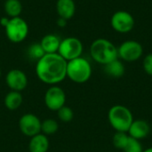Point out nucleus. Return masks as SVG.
<instances>
[{"instance_id":"1","label":"nucleus","mask_w":152,"mask_h":152,"mask_svg":"<svg viewBox=\"0 0 152 152\" xmlns=\"http://www.w3.org/2000/svg\"><path fill=\"white\" fill-rule=\"evenodd\" d=\"M67 63L58 53H45L37 61L36 74L41 82L56 86L67 77Z\"/></svg>"},{"instance_id":"2","label":"nucleus","mask_w":152,"mask_h":152,"mask_svg":"<svg viewBox=\"0 0 152 152\" xmlns=\"http://www.w3.org/2000/svg\"><path fill=\"white\" fill-rule=\"evenodd\" d=\"M90 54L94 61L103 66L118 58V47L106 38L95 39L91 44Z\"/></svg>"},{"instance_id":"3","label":"nucleus","mask_w":152,"mask_h":152,"mask_svg":"<svg viewBox=\"0 0 152 152\" xmlns=\"http://www.w3.org/2000/svg\"><path fill=\"white\" fill-rule=\"evenodd\" d=\"M92 76V66L90 62L81 57L69 61L67 63V77L77 84L87 82Z\"/></svg>"},{"instance_id":"4","label":"nucleus","mask_w":152,"mask_h":152,"mask_svg":"<svg viewBox=\"0 0 152 152\" xmlns=\"http://www.w3.org/2000/svg\"><path fill=\"white\" fill-rule=\"evenodd\" d=\"M108 119L110 126L117 132L127 133L130 126L134 121L131 110L123 105H115L108 112Z\"/></svg>"},{"instance_id":"5","label":"nucleus","mask_w":152,"mask_h":152,"mask_svg":"<svg viewBox=\"0 0 152 152\" xmlns=\"http://www.w3.org/2000/svg\"><path fill=\"white\" fill-rule=\"evenodd\" d=\"M5 35L9 41L14 44L23 42L28 35V25L21 17L10 18L4 27Z\"/></svg>"},{"instance_id":"6","label":"nucleus","mask_w":152,"mask_h":152,"mask_svg":"<svg viewBox=\"0 0 152 152\" xmlns=\"http://www.w3.org/2000/svg\"><path fill=\"white\" fill-rule=\"evenodd\" d=\"M83 44L80 39L75 37H69L61 39L58 53L67 61L81 57L83 53Z\"/></svg>"},{"instance_id":"7","label":"nucleus","mask_w":152,"mask_h":152,"mask_svg":"<svg viewBox=\"0 0 152 152\" xmlns=\"http://www.w3.org/2000/svg\"><path fill=\"white\" fill-rule=\"evenodd\" d=\"M142 45L136 40L124 41L118 47V58L127 62L136 61L142 56Z\"/></svg>"},{"instance_id":"8","label":"nucleus","mask_w":152,"mask_h":152,"mask_svg":"<svg viewBox=\"0 0 152 152\" xmlns=\"http://www.w3.org/2000/svg\"><path fill=\"white\" fill-rule=\"evenodd\" d=\"M110 25L118 33H128L134 27V19L129 12L117 11L111 16Z\"/></svg>"},{"instance_id":"9","label":"nucleus","mask_w":152,"mask_h":152,"mask_svg":"<svg viewBox=\"0 0 152 152\" xmlns=\"http://www.w3.org/2000/svg\"><path fill=\"white\" fill-rule=\"evenodd\" d=\"M66 94L62 88L58 86H52L47 89L45 94V106L52 111H58L65 105Z\"/></svg>"},{"instance_id":"10","label":"nucleus","mask_w":152,"mask_h":152,"mask_svg":"<svg viewBox=\"0 0 152 152\" xmlns=\"http://www.w3.org/2000/svg\"><path fill=\"white\" fill-rule=\"evenodd\" d=\"M41 120L32 113L24 114L19 120L20 131L28 137H33L41 133Z\"/></svg>"},{"instance_id":"11","label":"nucleus","mask_w":152,"mask_h":152,"mask_svg":"<svg viewBox=\"0 0 152 152\" xmlns=\"http://www.w3.org/2000/svg\"><path fill=\"white\" fill-rule=\"evenodd\" d=\"M5 83L11 91L21 92L28 86V77L22 70L13 69L6 74Z\"/></svg>"},{"instance_id":"12","label":"nucleus","mask_w":152,"mask_h":152,"mask_svg":"<svg viewBox=\"0 0 152 152\" xmlns=\"http://www.w3.org/2000/svg\"><path fill=\"white\" fill-rule=\"evenodd\" d=\"M127 133L129 136L140 141V140L146 138L150 134L151 126L149 123L146 122L145 120H142V119L134 120Z\"/></svg>"},{"instance_id":"13","label":"nucleus","mask_w":152,"mask_h":152,"mask_svg":"<svg viewBox=\"0 0 152 152\" xmlns=\"http://www.w3.org/2000/svg\"><path fill=\"white\" fill-rule=\"evenodd\" d=\"M56 11L60 18L68 20L76 13V4L74 0H57Z\"/></svg>"},{"instance_id":"14","label":"nucleus","mask_w":152,"mask_h":152,"mask_svg":"<svg viewBox=\"0 0 152 152\" xmlns=\"http://www.w3.org/2000/svg\"><path fill=\"white\" fill-rule=\"evenodd\" d=\"M61 39L55 34H46L40 41L45 53H58Z\"/></svg>"},{"instance_id":"15","label":"nucleus","mask_w":152,"mask_h":152,"mask_svg":"<svg viewBox=\"0 0 152 152\" xmlns=\"http://www.w3.org/2000/svg\"><path fill=\"white\" fill-rule=\"evenodd\" d=\"M49 146L50 142L47 136L40 133L30 138L28 150L29 152H47Z\"/></svg>"},{"instance_id":"16","label":"nucleus","mask_w":152,"mask_h":152,"mask_svg":"<svg viewBox=\"0 0 152 152\" xmlns=\"http://www.w3.org/2000/svg\"><path fill=\"white\" fill-rule=\"evenodd\" d=\"M104 72L111 77L114 78H119L124 76L126 72L125 65L123 62L118 59L112 61L111 62L104 65Z\"/></svg>"},{"instance_id":"17","label":"nucleus","mask_w":152,"mask_h":152,"mask_svg":"<svg viewBox=\"0 0 152 152\" xmlns=\"http://www.w3.org/2000/svg\"><path fill=\"white\" fill-rule=\"evenodd\" d=\"M22 95L20 92H16V91H11L6 95L4 96V104L5 108L9 110H18L20 105L22 104Z\"/></svg>"},{"instance_id":"18","label":"nucleus","mask_w":152,"mask_h":152,"mask_svg":"<svg viewBox=\"0 0 152 152\" xmlns=\"http://www.w3.org/2000/svg\"><path fill=\"white\" fill-rule=\"evenodd\" d=\"M4 9L8 17H20L22 12V4L20 0H5Z\"/></svg>"},{"instance_id":"19","label":"nucleus","mask_w":152,"mask_h":152,"mask_svg":"<svg viewBox=\"0 0 152 152\" xmlns=\"http://www.w3.org/2000/svg\"><path fill=\"white\" fill-rule=\"evenodd\" d=\"M59 129L58 122L53 118H47L41 122V133L45 135L54 134Z\"/></svg>"},{"instance_id":"20","label":"nucleus","mask_w":152,"mask_h":152,"mask_svg":"<svg viewBox=\"0 0 152 152\" xmlns=\"http://www.w3.org/2000/svg\"><path fill=\"white\" fill-rule=\"evenodd\" d=\"M129 135L125 133V132H116L114 136H113V145L115 148L118 149V150H124V148L126 147L127 141H128Z\"/></svg>"},{"instance_id":"21","label":"nucleus","mask_w":152,"mask_h":152,"mask_svg":"<svg viewBox=\"0 0 152 152\" xmlns=\"http://www.w3.org/2000/svg\"><path fill=\"white\" fill-rule=\"evenodd\" d=\"M45 52L42 48V46L40 45V44H33L31 45L28 48V55L30 59L35 60V61H38L39 59H41L44 55H45Z\"/></svg>"},{"instance_id":"22","label":"nucleus","mask_w":152,"mask_h":152,"mask_svg":"<svg viewBox=\"0 0 152 152\" xmlns=\"http://www.w3.org/2000/svg\"><path fill=\"white\" fill-rule=\"evenodd\" d=\"M57 115H58L59 119L64 123L70 122L74 118V112H73L72 109L69 106H66V105L61 107L57 111Z\"/></svg>"},{"instance_id":"23","label":"nucleus","mask_w":152,"mask_h":152,"mask_svg":"<svg viewBox=\"0 0 152 152\" xmlns=\"http://www.w3.org/2000/svg\"><path fill=\"white\" fill-rule=\"evenodd\" d=\"M123 151L124 152H142L143 149L139 140L129 136L127 143Z\"/></svg>"},{"instance_id":"24","label":"nucleus","mask_w":152,"mask_h":152,"mask_svg":"<svg viewBox=\"0 0 152 152\" xmlns=\"http://www.w3.org/2000/svg\"><path fill=\"white\" fill-rule=\"evenodd\" d=\"M142 67L146 74H148L149 76H152V53H149L144 57Z\"/></svg>"},{"instance_id":"25","label":"nucleus","mask_w":152,"mask_h":152,"mask_svg":"<svg viewBox=\"0 0 152 152\" xmlns=\"http://www.w3.org/2000/svg\"><path fill=\"white\" fill-rule=\"evenodd\" d=\"M67 24V20H64V19H61V18H59L58 21H57V25L61 28H63L64 26H66Z\"/></svg>"},{"instance_id":"26","label":"nucleus","mask_w":152,"mask_h":152,"mask_svg":"<svg viewBox=\"0 0 152 152\" xmlns=\"http://www.w3.org/2000/svg\"><path fill=\"white\" fill-rule=\"evenodd\" d=\"M8 21H9V19H8L7 17H3V18H1V20H0V24L4 28V27L7 25Z\"/></svg>"},{"instance_id":"27","label":"nucleus","mask_w":152,"mask_h":152,"mask_svg":"<svg viewBox=\"0 0 152 152\" xmlns=\"http://www.w3.org/2000/svg\"><path fill=\"white\" fill-rule=\"evenodd\" d=\"M142 152H152V147H151V148H148L147 150L143 151Z\"/></svg>"},{"instance_id":"28","label":"nucleus","mask_w":152,"mask_h":152,"mask_svg":"<svg viewBox=\"0 0 152 152\" xmlns=\"http://www.w3.org/2000/svg\"><path fill=\"white\" fill-rule=\"evenodd\" d=\"M1 73H2V71H1V67H0V77H1Z\"/></svg>"}]
</instances>
